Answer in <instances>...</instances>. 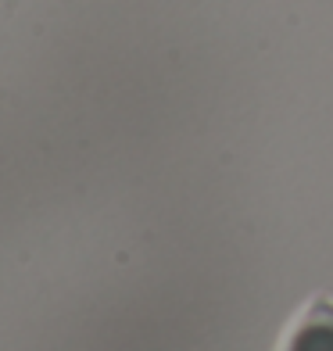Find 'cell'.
<instances>
[{"mask_svg":"<svg viewBox=\"0 0 333 351\" xmlns=\"http://www.w3.org/2000/svg\"><path fill=\"white\" fill-rule=\"evenodd\" d=\"M287 351H333V305H315L294 330Z\"/></svg>","mask_w":333,"mask_h":351,"instance_id":"obj_1","label":"cell"}]
</instances>
